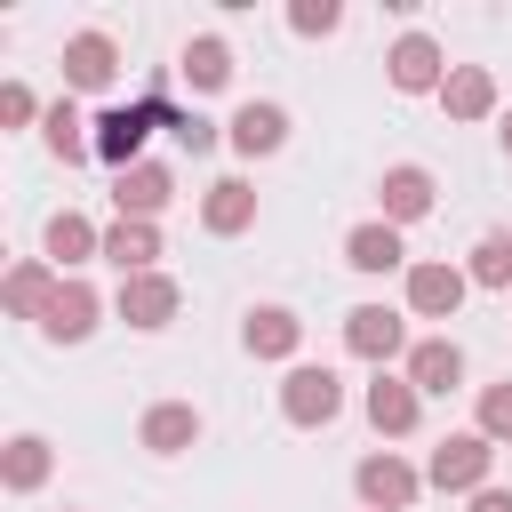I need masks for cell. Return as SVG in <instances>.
Listing matches in <instances>:
<instances>
[{
    "label": "cell",
    "mask_w": 512,
    "mask_h": 512,
    "mask_svg": "<svg viewBox=\"0 0 512 512\" xmlns=\"http://www.w3.org/2000/svg\"><path fill=\"white\" fill-rule=\"evenodd\" d=\"M168 200H176V176H168L160 160H136V168L112 176V208H120V216H144V224H152Z\"/></svg>",
    "instance_id": "8"
},
{
    "label": "cell",
    "mask_w": 512,
    "mask_h": 512,
    "mask_svg": "<svg viewBox=\"0 0 512 512\" xmlns=\"http://www.w3.org/2000/svg\"><path fill=\"white\" fill-rule=\"evenodd\" d=\"M48 472H56V448H48L40 432H16V440L0 448V480H8L16 496H32V488H40Z\"/></svg>",
    "instance_id": "25"
},
{
    "label": "cell",
    "mask_w": 512,
    "mask_h": 512,
    "mask_svg": "<svg viewBox=\"0 0 512 512\" xmlns=\"http://www.w3.org/2000/svg\"><path fill=\"white\" fill-rule=\"evenodd\" d=\"M504 152H512V112H504Z\"/></svg>",
    "instance_id": "33"
},
{
    "label": "cell",
    "mask_w": 512,
    "mask_h": 512,
    "mask_svg": "<svg viewBox=\"0 0 512 512\" xmlns=\"http://www.w3.org/2000/svg\"><path fill=\"white\" fill-rule=\"evenodd\" d=\"M176 304H184V288H176L168 272H136V280H120V320H128V328H168Z\"/></svg>",
    "instance_id": "10"
},
{
    "label": "cell",
    "mask_w": 512,
    "mask_h": 512,
    "mask_svg": "<svg viewBox=\"0 0 512 512\" xmlns=\"http://www.w3.org/2000/svg\"><path fill=\"white\" fill-rule=\"evenodd\" d=\"M88 256H104V232H96L80 208H56V216H48V264L64 272V264H88Z\"/></svg>",
    "instance_id": "24"
},
{
    "label": "cell",
    "mask_w": 512,
    "mask_h": 512,
    "mask_svg": "<svg viewBox=\"0 0 512 512\" xmlns=\"http://www.w3.org/2000/svg\"><path fill=\"white\" fill-rule=\"evenodd\" d=\"M32 120H48L40 96H32L24 80H8V88H0V128H32Z\"/></svg>",
    "instance_id": "30"
},
{
    "label": "cell",
    "mask_w": 512,
    "mask_h": 512,
    "mask_svg": "<svg viewBox=\"0 0 512 512\" xmlns=\"http://www.w3.org/2000/svg\"><path fill=\"white\" fill-rule=\"evenodd\" d=\"M352 488H360V504H368V512H408V504H416V488H424V472H416V464H400L392 448H376V456H360Z\"/></svg>",
    "instance_id": "4"
},
{
    "label": "cell",
    "mask_w": 512,
    "mask_h": 512,
    "mask_svg": "<svg viewBox=\"0 0 512 512\" xmlns=\"http://www.w3.org/2000/svg\"><path fill=\"white\" fill-rule=\"evenodd\" d=\"M96 320H104V296H96L88 280H64L56 304L40 312V336H48V344H80V336H96Z\"/></svg>",
    "instance_id": "6"
},
{
    "label": "cell",
    "mask_w": 512,
    "mask_h": 512,
    "mask_svg": "<svg viewBox=\"0 0 512 512\" xmlns=\"http://www.w3.org/2000/svg\"><path fill=\"white\" fill-rule=\"evenodd\" d=\"M344 264H352V272H400V264H408L400 224H384V216H376V224H352V232H344Z\"/></svg>",
    "instance_id": "19"
},
{
    "label": "cell",
    "mask_w": 512,
    "mask_h": 512,
    "mask_svg": "<svg viewBox=\"0 0 512 512\" xmlns=\"http://www.w3.org/2000/svg\"><path fill=\"white\" fill-rule=\"evenodd\" d=\"M488 464H496V440H488V432H448V440L432 448L424 480H432V488H456V496H480V488H488Z\"/></svg>",
    "instance_id": "2"
},
{
    "label": "cell",
    "mask_w": 512,
    "mask_h": 512,
    "mask_svg": "<svg viewBox=\"0 0 512 512\" xmlns=\"http://www.w3.org/2000/svg\"><path fill=\"white\" fill-rule=\"evenodd\" d=\"M112 72H120L112 32H72L64 40V88H112Z\"/></svg>",
    "instance_id": "12"
},
{
    "label": "cell",
    "mask_w": 512,
    "mask_h": 512,
    "mask_svg": "<svg viewBox=\"0 0 512 512\" xmlns=\"http://www.w3.org/2000/svg\"><path fill=\"white\" fill-rule=\"evenodd\" d=\"M472 432H488V440H512V376L480 392V424H472Z\"/></svg>",
    "instance_id": "29"
},
{
    "label": "cell",
    "mask_w": 512,
    "mask_h": 512,
    "mask_svg": "<svg viewBox=\"0 0 512 512\" xmlns=\"http://www.w3.org/2000/svg\"><path fill=\"white\" fill-rule=\"evenodd\" d=\"M136 440H144L152 456H184V448L200 440V408H192V400H160V408H144Z\"/></svg>",
    "instance_id": "16"
},
{
    "label": "cell",
    "mask_w": 512,
    "mask_h": 512,
    "mask_svg": "<svg viewBox=\"0 0 512 512\" xmlns=\"http://www.w3.org/2000/svg\"><path fill=\"white\" fill-rule=\"evenodd\" d=\"M184 152H216V120H200V112H176V128H168Z\"/></svg>",
    "instance_id": "31"
},
{
    "label": "cell",
    "mask_w": 512,
    "mask_h": 512,
    "mask_svg": "<svg viewBox=\"0 0 512 512\" xmlns=\"http://www.w3.org/2000/svg\"><path fill=\"white\" fill-rule=\"evenodd\" d=\"M176 72L208 96V88H224V80H232V48H224L216 32H192V40H184V56H176Z\"/></svg>",
    "instance_id": "26"
},
{
    "label": "cell",
    "mask_w": 512,
    "mask_h": 512,
    "mask_svg": "<svg viewBox=\"0 0 512 512\" xmlns=\"http://www.w3.org/2000/svg\"><path fill=\"white\" fill-rule=\"evenodd\" d=\"M376 200H384V224H416V216H432V168H416V160L384 168Z\"/></svg>",
    "instance_id": "14"
},
{
    "label": "cell",
    "mask_w": 512,
    "mask_h": 512,
    "mask_svg": "<svg viewBox=\"0 0 512 512\" xmlns=\"http://www.w3.org/2000/svg\"><path fill=\"white\" fill-rule=\"evenodd\" d=\"M152 128H176L168 96H144V104H112V112H96V152L112 160V176L144 160V136H152Z\"/></svg>",
    "instance_id": "1"
},
{
    "label": "cell",
    "mask_w": 512,
    "mask_h": 512,
    "mask_svg": "<svg viewBox=\"0 0 512 512\" xmlns=\"http://www.w3.org/2000/svg\"><path fill=\"white\" fill-rule=\"evenodd\" d=\"M472 512H512V488H480V496H472Z\"/></svg>",
    "instance_id": "32"
},
{
    "label": "cell",
    "mask_w": 512,
    "mask_h": 512,
    "mask_svg": "<svg viewBox=\"0 0 512 512\" xmlns=\"http://www.w3.org/2000/svg\"><path fill=\"white\" fill-rule=\"evenodd\" d=\"M384 72H392V88H400V96H440V80H448V64H440V40H432V32H400V40H392V56H384Z\"/></svg>",
    "instance_id": "5"
},
{
    "label": "cell",
    "mask_w": 512,
    "mask_h": 512,
    "mask_svg": "<svg viewBox=\"0 0 512 512\" xmlns=\"http://www.w3.org/2000/svg\"><path fill=\"white\" fill-rule=\"evenodd\" d=\"M408 384H416V392H456V384H464V352H456L448 336L408 344Z\"/></svg>",
    "instance_id": "21"
},
{
    "label": "cell",
    "mask_w": 512,
    "mask_h": 512,
    "mask_svg": "<svg viewBox=\"0 0 512 512\" xmlns=\"http://www.w3.org/2000/svg\"><path fill=\"white\" fill-rule=\"evenodd\" d=\"M336 24H344L336 0H296V8H288V32H296V40H328Z\"/></svg>",
    "instance_id": "28"
},
{
    "label": "cell",
    "mask_w": 512,
    "mask_h": 512,
    "mask_svg": "<svg viewBox=\"0 0 512 512\" xmlns=\"http://www.w3.org/2000/svg\"><path fill=\"white\" fill-rule=\"evenodd\" d=\"M56 288H64V272H56V264H40V256H32V264H16V272H8V280H0V304H8V312H16V320H40V312H48V304H56Z\"/></svg>",
    "instance_id": "20"
},
{
    "label": "cell",
    "mask_w": 512,
    "mask_h": 512,
    "mask_svg": "<svg viewBox=\"0 0 512 512\" xmlns=\"http://www.w3.org/2000/svg\"><path fill=\"white\" fill-rule=\"evenodd\" d=\"M224 144L248 152V160H264V152L288 144V112H280V104H240V112L224 120Z\"/></svg>",
    "instance_id": "13"
},
{
    "label": "cell",
    "mask_w": 512,
    "mask_h": 512,
    "mask_svg": "<svg viewBox=\"0 0 512 512\" xmlns=\"http://www.w3.org/2000/svg\"><path fill=\"white\" fill-rule=\"evenodd\" d=\"M336 408H344V384H336V368H288V384H280V416H288L296 432H320V424H336Z\"/></svg>",
    "instance_id": "3"
},
{
    "label": "cell",
    "mask_w": 512,
    "mask_h": 512,
    "mask_svg": "<svg viewBox=\"0 0 512 512\" xmlns=\"http://www.w3.org/2000/svg\"><path fill=\"white\" fill-rule=\"evenodd\" d=\"M240 344H248L256 360H296V344H304V320H296L288 304H256V312L240 320Z\"/></svg>",
    "instance_id": "11"
},
{
    "label": "cell",
    "mask_w": 512,
    "mask_h": 512,
    "mask_svg": "<svg viewBox=\"0 0 512 512\" xmlns=\"http://www.w3.org/2000/svg\"><path fill=\"white\" fill-rule=\"evenodd\" d=\"M104 256L120 264V280H136V272H160V224H144V216H120V224L104 232Z\"/></svg>",
    "instance_id": "18"
},
{
    "label": "cell",
    "mask_w": 512,
    "mask_h": 512,
    "mask_svg": "<svg viewBox=\"0 0 512 512\" xmlns=\"http://www.w3.org/2000/svg\"><path fill=\"white\" fill-rule=\"evenodd\" d=\"M440 104H448V120H488L496 112V72L488 64H448Z\"/></svg>",
    "instance_id": "17"
},
{
    "label": "cell",
    "mask_w": 512,
    "mask_h": 512,
    "mask_svg": "<svg viewBox=\"0 0 512 512\" xmlns=\"http://www.w3.org/2000/svg\"><path fill=\"white\" fill-rule=\"evenodd\" d=\"M464 280H472V288H512V224L472 240V264H464Z\"/></svg>",
    "instance_id": "27"
},
{
    "label": "cell",
    "mask_w": 512,
    "mask_h": 512,
    "mask_svg": "<svg viewBox=\"0 0 512 512\" xmlns=\"http://www.w3.org/2000/svg\"><path fill=\"white\" fill-rule=\"evenodd\" d=\"M464 272L456 264H408V312L416 320H456V304H464Z\"/></svg>",
    "instance_id": "9"
},
{
    "label": "cell",
    "mask_w": 512,
    "mask_h": 512,
    "mask_svg": "<svg viewBox=\"0 0 512 512\" xmlns=\"http://www.w3.org/2000/svg\"><path fill=\"white\" fill-rule=\"evenodd\" d=\"M400 344H408L400 312H384V304H352V312H344V352H352V360H376V368H384Z\"/></svg>",
    "instance_id": "7"
},
{
    "label": "cell",
    "mask_w": 512,
    "mask_h": 512,
    "mask_svg": "<svg viewBox=\"0 0 512 512\" xmlns=\"http://www.w3.org/2000/svg\"><path fill=\"white\" fill-rule=\"evenodd\" d=\"M40 136H48V152H56L64 168L96 152V120H80V104H72V96H56V104H48V120H40Z\"/></svg>",
    "instance_id": "22"
},
{
    "label": "cell",
    "mask_w": 512,
    "mask_h": 512,
    "mask_svg": "<svg viewBox=\"0 0 512 512\" xmlns=\"http://www.w3.org/2000/svg\"><path fill=\"white\" fill-rule=\"evenodd\" d=\"M416 416H424V392H416L408 376H376V384H368V424H376L384 440L416 432Z\"/></svg>",
    "instance_id": "15"
},
{
    "label": "cell",
    "mask_w": 512,
    "mask_h": 512,
    "mask_svg": "<svg viewBox=\"0 0 512 512\" xmlns=\"http://www.w3.org/2000/svg\"><path fill=\"white\" fill-rule=\"evenodd\" d=\"M200 224H208L216 240H232V232H248V224H256V192H248L240 176H224V184H208V200H200Z\"/></svg>",
    "instance_id": "23"
}]
</instances>
